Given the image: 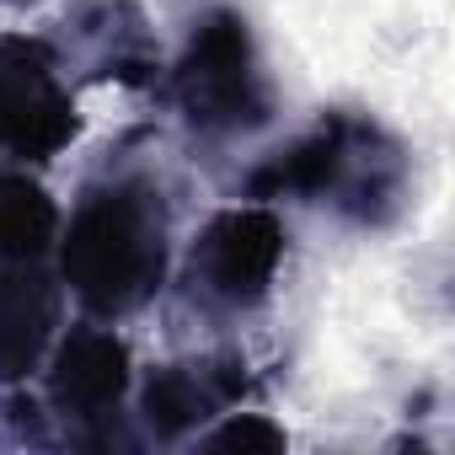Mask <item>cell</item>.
Returning a JSON list of instances; mask_svg holds the SVG:
<instances>
[{
  "label": "cell",
  "mask_w": 455,
  "mask_h": 455,
  "mask_svg": "<svg viewBox=\"0 0 455 455\" xmlns=\"http://www.w3.org/2000/svg\"><path fill=\"white\" fill-rule=\"evenodd\" d=\"M172 108L198 140H236L274 118V81L263 70L252 22L231 6H209L166 70Z\"/></svg>",
  "instance_id": "obj_3"
},
{
  "label": "cell",
  "mask_w": 455,
  "mask_h": 455,
  "mask_svg": "<svg viewBox=\"0 0 455 455\" xmlns=\"http://www.w3.org/2000/svg\"><path fill=\"white\" fill-rule=\"evenodd\" d=\"M129 396V348L113 327L81 322L49 348V402L70 423H102Z\"/></svg>",
  "instance_id": "obj_6"
},
{
  "label": "cell",
  "mask_w": 455,
  "mask_h": 455,
  "mask_svg": "<svg viewBox=\"0 0 455 455\" xmlns=\"http://www.w3.org/2000/svg\"><path fill=\"white\" fill-rule=\"evenodd\" d=\"M172 263L166 198L140 177H108L81 193L60 236V274L92 316H129L161 284Z\"/></svg>",
  "instance_id": "obj_1"
},
{
  "label": "cell",
  "mask_w": 455,
  "mask_h": 455,
  "mask_svg": "<svg viewBox=\"0 0 455 455\" xmlns=\"http://www.w3.org/2000/svg\"><path fill=\"white\" fill-rule=\"evenodd\" d=\"M209 444H214V450H279V444H284V434H279L268 418L247 412V418H231L225 428H214V434H209Z\"/></svg>",
  "instance_id": "obj_10"
},
{
  "label": "cell",
  "mask_w": 455,
  "mask_h": 455,
  "mask_svg": "<svg viewBox=\"0 0 455 455\" xmlns=\"http://www.w3.org/2000/svg\"><path fill=\"white\" fill-rule=\"evenodd\" d=\"M60 236V209L54 198L22 177L0 172V263H38Z\"/></svg>",
  "instance_id": "obj_9"
},
{
  "label": "cell",
  "mask_w": 455,
  "mask_h": 455,
  "mask_svg": "<svg viewBox=\"0 0 455 455\" xmlns=\"http://www.w3.org/2000/svg\"><path fill=\"white\" fill-rule=\"evenodd\" d=\"M284 263V225L268 204H236L209 214L193 236L182 279L209 311H252L268 300Z\"/></svg>",
  "instance_id": "obj_4"
},
{
  "label": "cell",
  "mask_w": 455,
  "mask_h": 455,
  "mask_svg": "<svg viewBox=\"0 0 455 455\" xmlns=\"http://www.w3.org/2000/svg\"><path fill=\"white\" fill-rule=\"evenodd\" d=\"M60 332V284L38 263H0V380L44 364Z\"/></svg>",
  "instance_id": "obj_8"
},
{
  "label": "cell",
  "mask_w": 455,
  "mask_h": 455,
  "mask_svg": "<svg viewBox=\"0 0 455 455\" xmlns=\"http://www.w3.org/2000/svg\"><path fill=\"white\" fill-rule=\"evenodd\" d=\"M81 129L76 97L60 76V54L44 38H0V161L38 166L60 156Z\"/></svg>",
  "instance_id": "obj_5"
},
{
  "label": "cell",
  "mask_w": 455,
  "mask_h": 455,
  "mask_svg": "<svg viewBox=\"0 0 455 455\" xmlns=\"http://www.w3.org/2000/svg\"><path fill=\"white\" fill-rule=\"evenodd\" d=\"M242 391H247L242 359H182V364L150 370L140 391V412L161 439H177L204 418L225 412L231 402H242Z\"/></svg>",
  "instance_id": "obj_7"
},
{
  "label": "cell",
  "mask_w": 455,
  "mask_h": 455,
  "mask_svg": "<svg viewBox=\"0 0 455 455\" xmlns=\"http://www.w3.org/2000/svg\"><path fill=\"white\" fill-rule=\"evenodd\" d=\"M252 198H306L354 225H386L407 198L402 145L359 113H327L284 150H274L252 177Z\"/></svg>",
  "instance_id": "obj_2"
}]
</instances>
